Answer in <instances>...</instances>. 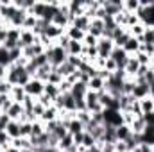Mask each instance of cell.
<instances>
[{"instance_id": "c3c4849f", "label": "cell", "mask_w": 154, "mask_h": 152, "mask_svg": "<svg viewBox=\"0 0 154 152\" xmlns=\"http://www.w3.org/2000/svg\"><path fill=\"white\" fill-rule=\"evenodd\" d=\"M72 86H74V84H70V82L65 79L57 88H59V93H61V95H65V93H70V91H72Z\"/></svg>"}, {"instance_id": "f35d334b", "label": "cell", "mask_w": 154, "mask_h": 152, "mask_svg": "<svg viewBox=\"0 0 154 152\" xmlns=\"http://www.w3.org/2000/svg\"><path fill=\"white\" fill-rule=\"evenodd\" d=\"M138 41H140V43H154V29L152 27H147L145 34L138 39Z\"/></svg>"}, {"instance_id": "9f6ffc18", "label": "cell", "mask_w": 154, "mask_h": 152, "mask_svg": "<svg viewBox=\"0 0 154 152\" xmlns=\"http://www.w3.org/2000/svg\"><path fill=\"white\" fill-rule=\"evenodd\" d=\"M11 122V118L7 116L5 113H0V131H5V127H7V123Z\"/></svg>"}, {"instance_id": "9c48e42d", "label": "cell", "mask_w": 154, "mask_h": 152, "mask_svg": "<svg viewBox=\"0 0 154 152\" xmlns=\"http://www.w3.org/2000/svg\"><path fill=\"white\" fill-rule=\"evenodd\" d=\"M25 16H27V11H20V9H16V13L11 16V20L7 22V25L9 27H14V29H22L23 27V22H25ZM7 27V29H9Z\"/></svg>"}, {"instance_id": "d6a6232c", "label": "cell", "mask_w": 154, "mask_h": 152, "mask_svg": "<svg viewBox=\"0 0 154 152\" xmlns=\"http://www.w3.org/2000/svg\"><path fill=\"white\" fill-rule=\"evenodd\" d=\"M36 25H38V18H36L34 14H29V13H27V16H25V22H23V27H22V29L34 31V29H36Z\"/></svg>"}, {"instance_id": "5b68a950", "label": "cell", "mask_w": 154, "mask_h": 152, "mask_svg": "<svg viewBox=\"0 0 154 152\" xmlns=\"http://www.w3.org/2000/svg\"><path fill=\"white\" fill-rule=\"evenodd\" d=\"M102 9L106 11L108 16L115 18L118 13L124 11V5H122V2H116V0H102Z\"/></svg>"}, {"instance_id": "9a60e30c", "label": "cell", "mask_w": 154, "mask_h": 152, "mask_svg": "<svg viewBox=\"0 0 154 152\" xmlns=\"http://www.w3.org/2000/svg\"><path fill=\"white\" fill-rule=\"evenodd\" d=\"M43 34H45L48 39H52V41L56 43L57 39L65 34V31H63V29H59V27H56L54 23H48V27L45 29V32H43Z\"/></svg>"}, {"instance_id": "7bdbcfd3", "label": "cell", "mask_w": 154, "mask_h": 152, "mask_svg": "<svg viewBox=\"0 0 154 152\" xmlns=\"http://www.w3.org/2000/svg\"><path fill=\"white\" fill-rule=\"evenodd\" d=\"M97 43H99V39L95 38V36H91L90 32L84 34V39H82V45L84 47H97Z\"/></svg>"}, {"instance_id": "ab89813d", "label": "cell", "mask_w": 154, "mask_h": 152, "mask_svg": "<svg viewBox=\"0 0 154 152\" xmlns=\"http://www.w3.org/2000/svg\"><path fill=\"white\" fill-rule=\"evenodd\" d=\"M95 145H97L95 138H93L91 134L84 132V140H82V145H81V147H84V149H91V147H95Z\"/></svg>"}, {"instance_id": "94428289", "label": "cell", "mask_w": 154, "mask_h": 152, "mask_svg": "<svg viewBox=\"0 0 154 152\" xmlns=\"http://www.w3.org/2000/svg\"><path fill=\"white\" fill-rule=\"evenodd\" d=\"M2 27H7V23H5V20L0 16V29H2Z\"/></svg>"}, {"instance_id": "3957f363", "label": "cell", "mask_w": 154, "mask_h": 152, "mask_svg": "<svg viewBox=\"0 0 154 152\" xmlns=\"http://www.w3.org/2000/svg\"><path fill=\"white\" fill-rule=\"evenodd\" d=\"M113 48H115V43H113V39L100 38V39H99V43H97V50H99V57H102V59H108V57L111 56V52H113Z\"/></svg>"}, {"instance_id": "8992f818", "label": "cell", "mask_w": 154, "mask_h": 152, "mask_svg": "<svg viewBox=\"0 0 154 152\" xmlns=\"http://www.w3.org/2000/svg\"><path fill=\"white\" fill-rule=\"evenodd\" d=\"M109 57L118 65V70H124V66H125V63H127V59H129V54H127L122 47H115Z\"/></svg>"}, {"instance_id": "60d3db41", "label": "cell", "mask_w": 154, "mask_h": 152, "mask_svg": "<svg viewBox=\"0 0 154 152\" xmlns=\"http://www.w3.org/2000/svg\"><path fill=\"white\" fill-rule=\"evenodd\" d=\"M63 81H65L63 77L59 75V74H57L56 70H52V74L48 75V81H47V82H48V84H54V86H59V84H61Z\"/></svg>"}, {"instance_id": "7c38bea8", "label": "cell", "mask_w": 154, "mask_h": 152, "mask_svg": "<svg viewBox=\"0 0 154 152\" xmlns=\"http://www.w3.org/2000/svg\"><path fill=\"white\" fill-rule=\"evenodd\" d=\"M104 88H106V81H104V79H100L99 75L91 77V79H90V82H88V90H90V91L102 93V91H104Z\"/></svg>"}, {"instance_id": "5bb4252c", "label": "cell", "mask_w": 154, "mask_h": 152, "mask_svg": "<svg viewBox=\"0 0 154 152\" xmlns=\"http://www.w3.org/2000/svg\"><path fill=\"white\" fill-rule=\"evenodd\" d=\"M129 127H131L133 134H138V136H142V134L145 132V129H147L145 118H143V116H136V118H134V122H133V123H131Z\"/></svg>"}, {"instance_id": "6da1fadb", "label": "cell", "mask_w": 154, "mask_h": 152, "mask_svg": "<svg viewBox=\"0 0 154 152\" xmlns=\"http://www.w3.org/2000/svg\"><path fill=\"white\" fill-rule=\"evenodd\" d=\"M45 54H47L48 63H50V66H52V68L61 66V65L66 61V57H68L66 50H63L61 47H57V43H56V45H52L50 48H47V50H45Z\"/></svg>"}, {"instance_id": "816d5d0a", "label": "cell", "mask_w": 154, "mask_h": 152, "mask_svg": "<svg viewBox=\"0 0 154 152\" xmlns=\"http://www.w3.org/2000/svg\"><path fill=\"white\" fill-rule=\"evenodd\" d=\"M9 57H11V63L14 65V63L22 57V48H13V50H9Z\"/></svg>"}, {"instance_id": "e0dca14e", "label": "cell", "mask_w": 154, "mask_h": 152, "mask_svg": "<svg viewBox=\"0 0 154 152\" xmlns=\"http://www.w3.org/2000/svg\"><path fill=\"white\" fill-rule=\"evenodd\" d=\"M115 134H116V141H127L129 140V136L133 134V131H131V127L129 125H118L115 129Z\"/></svg>"}, {"instance_id": "11a10c76", "label": "cell", "mask_w": 154, "mask_h": 152, "mask_svg": "<svg viewBox=\"0 0 154 152\" xmlns=\"http://www.w3.org/2000/svg\"><path fill=\"white\" fill-rule=\"evenodd\" d=\"M138 22H140V18H138L136 14H127V23H125V29H131V27H134Z\"/></svg>"}, {"instance_id": "52a82bcc", "label": "cell", "mask_w": 154, "mask_h": 152, "mask_svg": "<svg viewBox=\"0 0 154 152\" xmlns=\"http://www.w3.org/2000/svg\"><path fill=\"white\" fill-rule=\"evenodd\" d=\"M38 43V36L32 32V31H27V29H22L20 32V41H18V48H25V47H31Z\"/></svg>"}, {"instance_id": "4fadbf2b", "label": "cell", "mask_w": 154, "mask_h": 152, "mask_svg": "<svg viewBox=\"0 0 154 152\" xmlns=\"http://www.w3.org/2000/svg\"><path fill=\"white\" fill-rule=\"evenodd\" d=\"M136 100H142L145 97H149V84L143 82V84H136L134 82V88H133V93H131Z\"/></svg>"}, {"instance_id": "ee69618b", "label": "cell", "mask_w": 154, "mask_h": 152, "mask_svg": "<svg viewBox=\"0 0 154 152\" xmlns=\"http://www.w3.org/2000/svg\"><path fill=\"white\" fill-rule=\"evenodd\" d=\"M66 63L72 65L75 70H79L81 65H82V59H81V56H68V57H66Z\"/></svg>"}, {"instance_id": "d6986e66", "label": "cell", "mask_w": 154, "mask_h": 152, "mask_svg": "<svg viewBox=\"0 0 154 152\" xmlns=\"http://www.w3.org/2000/svg\"><path fill=\"white\" fill-rule=\"evenodd\" d=\"M9 97H11L14 102L22 104V102L25 100V97H27V93H25V88H23V86H13V90H11Z\"/></svg>"}, {"instance_id": "4316f807", "label": "cell", "mask_w": 154, "mask_h": 152, "mask_svg": "<svg viewBox=\"0 0 154 152\" xmlns=\"http://www.w3.org/2000/svg\"><path fill=\"white\" fill-rule=\"evenodd\" d=\"M52 66L50 65H45V66H41V68H38V72H36V77H32V79H39L41 82H47L48 81V75L52 74Z\"/></svg>"}, {"instance_id": "d590c367", "label": "cell", "mask_w": 154, "mask_h": 152, "mask_svg": "<svg viewBox=\"0 0 154 152\" xmlns=\"http://www.w3.org/2000/svg\"><path fill=\"white\" fill-rule=\"evenodd\" d=\"M20 132H22V138H31V134H32V122L20 123Z\"/></svg>"}, {"instance_id": "f907efd6", "label": "cell", "mask_w": 154, "mask_h": 152, "mask_svg": "<svg viewBox=\"0 0 154 152\" xmlns=\"http://www.w3.org/2000/svg\"><path fill=\"white\" fill-rule=\"evenodd\" d=\"M36 102H38V104H41L45 109H47V108H50V106H54V104H52V100H50V99H48L45 93H43L41 97H38V99H36Z\"/></svg>"}, {"instance_id": "83f0119b", "label": "cell", "mask_w": 154, "mask_h": 152, "mask_svg": "<svg viewBox=\"0 0 154 152\" xmlns=\"http://www.w3.org/2000/svg\"><path fill=\"white\" fill-rule=\"evenodd\" d=\"M54 70H56V72H57L59 75L63 77V79H66V77H70L72 74H74V72H75V68H74L72 65H68L66 61H65V63H63L61 66H57V68H54Z\"/></svg>"}, {"instance_id": "f1b7e54d", "label": "cell", "mask_w": 154, "mask_h": 152, "mask_svg": "<svg viewBox=\"0 0 154 152\" xmlns=\"http://www.w3.org/2000/svg\"><path fill=\"white\" fill-rule=\"evenodd\" d=\"M124 5V11L129 13V14H136L138 9H140V0H127V2H122Z\"/></svg>"}, {"instance_id": "f546056e", "label": "cell", "mask_w": 154, "mask_h": 152, "mask_svg": "<svg viewBox=\"0 0 154 152\" xmlns=\"http://www.w3.org/2000/svg\"><path fill=\"white\" fill-rule=\"evenodd\" d=\"M66 131H68L70 134H77V132H82V131H84V125H82L77 118H74V120H70V122L66 123Z\"/></svg>"}, {"instance_id": "d4e9b609", "label": "cell", "mask_w": 154, "mask_h": 152, "mask_svg": "<svg viewBox=\"0 0 154 152\" xmlns=\"http://www.w3.org/2000/svg\"><path fill=\"white\" fill-rule=\"evenodd\" d=\"M65 34L72 39V41H81V43H82V39H84V32H82V31H79V29L74 27V25H70V27L65 31Z\"/></svg>"}, {"instance_id": "ac0fdd59", "label": "cell", "mask_w": 154, "mask_h": 152, "mask_svg": "<svg viewBox=\"0 0 154 152\" xmlns=\"http://www.w3.org/2000/svg\"><path fill=\"white\" fill-rule=\"evenodd\" d=\"M59 118V109L56 108V106H50V108H47L45 109V113H43V116L39 118L43 123H48V122H54V120H57Z\"/></svg>"}, {"instance_id": "30bf717a", "label": "cell", "mask_w": 154, "mask_h": 152, "mask_svg": "<svg viewBox=\"0 0 154 152\" xmlns=\"http://www.w3.org/2000/svg\"><path fill=\"white\" fill-rule=\"evenodd\" d=\"M104 20H97V18H93L91 22H90V34L91 36H95L97 39H100L102 38V34H104Z\"/></svg>"}, {"instance_id": "8d00e7d4", "label": "cell", "mask_w": 154, "mask_h": 152, "mask_svg": "<svg viewBox=\"0 0 154 152\" xmlns=\"http://www.w3.org/2000/svg\"><path fill=\"white\" fill-rule=\"evenodd\" d=\"M134 57L140 63V66H151V57L145 52H138V54H134Z\"/></svg>"}, {"instance_id": "cb8c5ba5", "label": "cell", "mask_w": 154, "mask_h": 152, "mask_svg": "<svg viewBox=\"0 0 154 152\" xmlns=\"http://www.w3.org/2000/svg\"><path fill=\"white\" fill-rule=\"evenodd\" d=\"M23 113H25V111H23V106H22V104H18V102H14V104L11 106V109H9L5 114H7L11 120H16V122H18V120H20V116H22Z\"/></svg>"}, {"instance_id": "bcb514c9", "label": "cell", "mask_w": 154, "mask_h": 152, "mask_svg": "<svg viewBox=\"0 0 154 152\" xmlns=\"http://www.w3.org/2000/svg\"><path fill=\"white\" fill-rule=\"evenodd\" d=\"M120 113H122V123L124 125H131L134 122V118H136L131 111H120Z\"/></svg>"}, {"instance_id": "7a4b0ae2", "label": "cell", "mask_w": 154, "mask_h": 152, "mask_svg": "<svg viewBox=\"0 0 154 152\" xmlns=\"http://www.w3.org/2000/svg\"><path fill=\"white\" fill-rule=\"evenodd\" d=\"M25 93L29 95V97H32V99H38L43 95V90H45V82H41L39 79H31L25 86Z\"/></svg>"}, {"instance_id": "2e32d148", "label": "cell", "mask_w": 154, "mask_h": 152, "mask_svg": "<svg viewBox=\"0 0 154 152\" xmlns=\"http://www.w3.org/2000/svg\"><path fill=\"white\" fill-rule=\"evenodd\" d=\"M5 132L11 140H16V138H22V132H20V122L16 120H11L5 127Z\"/></svg>"}, {"instance_id": "8fae6325", "label": "cell", "mask_w": 154, "mask_h": 152, "mask_svg": "<svg viewBox=\"0 0 154 152\" xmlns=\"http://www.w3.org/2000/svg\"><path fill=\"white\" fill-rule=\"evenodd\" d=\"M72 97L75 99V100H84V97H86V93H88V86L84 84V82H75L74 86H72Z\"/></svg>"}, {"instance_id": "6f0895ef", "label": "cell", "mask_w": 154, "mask_h": 152, "mask_svg": "<svg viewBox=\"0 0 154 152\" xmlns=\"http://www.w3.org/2000/svg\"><path fill=\"white\" fill-rule=\"evenodd\" d=\"M74 136V145L75 147H81L82 145V140H84V131L82 132H77V134H72Z\"/></svg>"}, {"instance_id": "7dc6e473", "label": "cell", "mask_w": 154, "mask_h": 152, "mask_svg": "<svg viewBox=\"0 0 154 152\" xmlns=\"http://www.w3.org/2000/svg\"><path fill=\"white\" fill-rule=\"evenodd\" d=\"M11 90H13V84L7 82L5 79H2V81H0V95H9Z\"/></svg>"}, {"instance_id": "4dcf8cb0", "label": "cell", "mask_w": 154, "mask_h": 152, "mask_svg": "<svg viewBox=\"0 0 154 152\" xmlns=\"http://www.w3.org/2000/svg\"><path fill=\"white\" fill-rule=\"evenodd\" d=\"M145 31H147V27H145V23H142V22H138L134 27H131L129 29V32H131V36L136 39H140L143 34H145Z\"/></svg>"}, {"instance_id": "db71d44e", "label": "cell", "mask_w": 154, "mask_h": 152, "mask_svg": "<svg viewBox=\"0 0 154 152\" xmlns=\"http://www.w3.org/2000/svg\"><path fill=\"white\" fill-rule=\"evenodd\" d=\"M115 152H131V147L127 145V141H116Z\"/></svg>"}, {"instance_id": "f6af8a7d", "label": "cell", "mask_w": 154, "mask_h": 152, "mask_svg": "<svg viewBox=\"0 0 154 152\" xmlns=\"http://www.w3.org/2000/svg\"><path fill=\"white\" fill-rule=\"evenodd\" d=\"M104 70H106V72H109V74H115L116 70H118V65H116L111 57H108V59H106V63H104Z\"/></svg>"}, {"instance_id": "be15d7a7", "label": "cell", "mask_w": 154, "mask_h": 152, "mask_svg": "<svg viewBox=\"0 0 154 152\" xmlns=\"http://www.w3.org/2000/svg\"><path fill=\"white\" fill-rule=\"evenodd\" d=\"M0 150H2V145H0Z\"/></svg>"}, {"instance_id": "b9f144b4", "label": "cell", "mask_w": 154, "mask_h": 152, "mask_svg": "<svg viewBox=\"0 0 154 152\" xmlns=\"http://www.w3.org/2000/svg\"><path fill=\"white\" fill-rule=\"evenodd\" d=\"M20 32H22V29L9 27V29H7V39H11V41H20Z\"/></svg>"}, {"instance_id": "74e56055", "label": "cell", "mask_w": 154, "mask_h": 152, "mask_svg": "<svg viewBox=\"0 0 154 152\" xmlns=\"http://www.w3.org/2000/svg\"><path fill=\"white\" fill-rule=\"evenodd\" d=\"M75 118L82 123V125H88V123L91 122V113H90V111H77Z\"/></svg>"}, {"instance_id": "91938a15", "label": "cell", "mask_w": 154, "mask_h": 152, "mask_svg": "<svg viewBox=\"0 0 154 152\" xmlns=\"http://www.w3.org/2000/svg\"><path fill=\"white\" fill-rule=\"evenodd\" d=\"M5 152H22V150H20V149H16V147H9Z\"/></svg>"}, {"instance_id": "836d02e7", "label": "cell", "mask_w": 154, "mask_h": 152, "mask_svg": "<svg viewBox=\"0 0 154 152\" xmlns=\"http://www.w3.org/2000/svg\"><path fill=\"white\" fill-rule=\"evenodd\" d=\"M41 134H45V123L41 120L32 122V134H31V138H38Z\"/></svg>"}, {"instance_id": "681fc988", "label": "cell", "mask_w": 154, "mask_h": 152, "mask_svg": "<svg viewBox=\"0 0 154 152\" xmlns=\"http://www.w3.org/2000/svg\"><path fill=\"white\" fill-rule=\"evenodd\" d=\"M32 61L36 63V66H38V68L45 66V65H50V63H48V57H47V54H41V56H38V57H34Z\"/></svg>"}, {"instance_id": "e7e4bbea", "label": "cell", "mask_w": 154, "mask_h": 152, "mask_svg": "<svg viewBox=\"0 0 154 152\" xmlns=\"http://www.w3.org/2000/svg\"><path fill=\"white\" fill-rule=\"evenodd\" d=\"M0 152H5V150H0Z\"/></svg>"}, {"instance_id": "277c9868", "label": "cell", "mask_w": 154, "mask_h": 152, "mask_svg": "<svg viewBox=\"0 0 154 152\" xmlns=\"http://www.w3.org/2000/svg\"><path fill=\"white\" fill-rule=\"evenodd\" d=\"M104 125H111V127L122 125V113L116 109H104Z\"/></svg>"}, {"instance_id": "1f68e13d", "label": "cell", "mask_w": 154, "mask_h": 152, "mask_svg": "<svg viewBox=\"0 0 154 152\" xmlns=\"http://www.w3.org/2000/svg\"><path fill=\"white\" fill-rule=\"evenodd\" d=\"M82 43L81 41H72L70 39V45H68V50H66V54L68 56H81L82 54Z\"/></svg>"}, {"instance_id": "44dd1931", "label": "cell", "mask_w": 154, "mask_h": 152, "mask_svg": "<svg viewBox=\"0 0 154 152\" xmlns=\"http://www.w3.org/2000/svg\"><path fill=\"white\" fill-rule=\"evenodd\" d=\"M90 22H91V20H90L86 14H82V16H77L75 20H74V23H72V25H74V27H77L79 31H82V32L86 34V32L90 31Z\"/></svg>"}, {"instance_id": "680465c9", "label": "cell", "mask_w": 154, "mask_h": 152, "mask_svg": "<svg viewBox=\"0 0 154 152\" xmlns=\"http://www.w3.org/2000/svg\"><path fill=\"white\" fill-rule=\"evenodd\" d=\"M7 39V27H2L0 29V45H4Z\"/></svg>"}, {"instance_id": "484cf974", "label": "cell", "mask_w": 154, "mask_h": 152, "mask_svg": "<svg viewBox=\"0 0 154 152\" xmlns=\"http://www.w3.org/2000/svg\"><path fill=\"white\" fill-rule=\"evenodd\" d=\"M43 93H45L52 102L61 95V93H59V88H57V86H54V84H48V82H45V90H43Z\"/></svg>"}, {"instance_id": "6125c7cd", "label": "cell", "mask_w": 154, "mask_h": 152, "mask_svg": "<svg viewBox=\"0 0 154 152\" xmlns=\"http://www.w3.org/2000/svg\"><path fill=\"white\" fill-rule=\"evenodd\" d=\"M22 152H34L32 149H27V150H22Z\"/></svg>"}, {"instance_id": "ffe728a7", "label": "cell", "mask_w": 154, "mask_h": 152, "mask_svg": "<svg viewBox=\"0 0 154 152\" xmlns=\"http://www.w3.org/2000/svg\"><path fill=\"white\" fill-rule=\"evenodd\" d=\"M122 48H124L129 56H134V54H138V52H140V41H138L136 38H133V36H131V38L127 39V43H125Z\"/></svg>"}, {"instance_id": "e575fe53", "label": "cell", "mask_w": 154, "mask_h": 152, "mask_svg": "<svg viewBox=\"0 0 154 152\" xmlns=\"http://www.w3.org/2000/svg\"><path fill=\"white\" fill-rule=\"evenodd\" d=\"M13 63H11V57H9V50H5L2 45H0V66H5L9 68Z\"/></svg>"}, {"instance_id": "603a6c76", "label": "cell", "mask_w": 154, "mask_h": 152, "mask_svg": "<svg viewBox=\"0 0 154 152\" xmlns=\"http://www.w3.org/2000/svg\"><path fill=\"white\" fill-rule=\"evenodd\" d=\"M140 109L142 114H152L154 113V99L152 97H145L140 100Z\"/></svg>"}, {"instance_id": "f5cc1de1", "label": "cell", "mask_w": 154, "mask_h": 152, "mask_svg": "<svg viewBox=\"0 0 154 152\" xmlns=\"http://www.w3.org/2000/svg\"><path fill=\"white\" fill-rule=\"evenodd\" d=\"M56 43H57V47H61L63 50H68V45H70V38H68L66 34H63L61 38L56 41Z\"/></svg>"}, {"instance_id": "7402d4cb", "label": "cell", "mask_w": 154, "mask_h": 152, "mask_svg": "<svg viewBox=\"0 0 154 152\" xmlns=\"http://www.w3.org/2000/svg\"><path fill=\"white\" fill-rule=\"evenodd\" d=\"M74 147H75V145H74V136H72L70 132H68L66 136H63V138L59 140V145H57V149L61 152H68L70 149H74Z\"/></svg>"}, {"instance_id": "ba28073f", "label": "cell", "mask_w": 154, "mask_h": 152, "mask_svg": "<svg viewBox=\"0 0 154 152\" xmlns=\"http://www.w3.org/2000/svg\"><path fill=\"white\" fill-rule=\"evenodd\" d=\"M138 70H140V63L136 61L134 56H129V59H127V63L124 66V72H125L127 79H134L136 74H138Z\"/></svg>"}]
</instances>
